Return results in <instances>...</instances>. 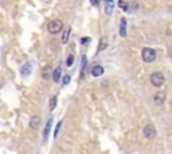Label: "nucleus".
Wrapping results in <instances>:
<instances>
[{
    "mask_svg": "<svg viewBox=\"0 0 172 154\" xmlns=\"http://www.w3.org/2000/svg\"><path fill=\"white\" fill-rule=\"evenodd\" d=\"M62 28H63V23H62L61 20H53L48 23V32L53 34V35H55V34H59L62 31Z\"/></svg>",
    "mask_w": 172,
    "mask_h": 154,
    "instance_id": "nucleus-1",
    "label": "nucleus"
},
{
    "mask_svg": "<svg viewBox=\"0 0 172 154\" xmlns=\"http://www.w3.org/2000/svg\"><path fill=\"white\" fill-rule=\"evenodd\" d=\"M141 56H143V61L147 62V63H151L156 59V51L152 50V48H144L141 51Z\"/></svg>",
    "mask_w": 172,
    "mask_h": 154,
    "instance_id": "nucleus-2",
    "label": "nucleus"
},
{
    "mask_svg": "<svg viewBox=\"0 0 172 154\" xmlns=\"http://www.w3.org/2000/svg\"><path fill=\"white\" fill-rule=\"evenodd\" d=\"M151 83L153 84L155 87H160L163 86V83H164V75H163L161 73H153L151 75Z\"/></svg>",
    "mask_w": 172,
    "mask_h": 154,
    "instance_id": "nucleus-3",
    "label": "nucleus"
},
{
    "mask_svg": "<svg viewBox=\"0 0 172 154\" xmlns=\"http://www.w3.org/2000/svg\"><path fill=\"white\" fill-rule=\"evenodd\" d=\"M144 135H145V138H148V139H153L155 137H156V129H155L152 125H147V126L144 127Z\"/></svg>",
    "mask_w": 172,
    "mask_h": 154,
    "instance_id": "nucleus-4",
    "label": "nucleus"
},
{
    "mask_svg": "<svg viewBox=\"0 0 172 154\" xmlns=\"http://www.w3.org/2000/svg\"><path fill=\"white\" fill-rule=\"evenodd\" d=\"M102 74H104V68L101 66H94L91 68V75L93 76H101Z\"/></svg>",
    "mask_w": 172,
    "mask_h": 154,
    "instance_id": "nucleus-5",
    "label": "nucleus"
},
{
    "mask_svg": "<svg viewBox=\"0 0 172 154\" xmlns=\"http://www.w3.org/2000/svg\"><path fill=\"white\" fill-rule=\"evenodd\" d=\"M164 99H165L164 93H157L156 95H155L153 101H155V103H156V105H163V102H164Z\"/></svg>",
    "mask_w": 172,
    "mask_h": 154,
    "instance_id": "nucleus-6",
    "label": "nucleus"
},
{
    "mask_svg": "<svg viewBox=\"0 0 172 154\" xmlns=\"http://www.w3.org/2000/svg\"><path fill=\"white\" fill-rule=\"evenodd\" d=\"M120 35L121 36L127 35V20L125 19H121V23H120Z\"/></svg>",
    "mask_w": 172,
    "mask_h": 154,
    "instance_id": "nucleus-7",
    "label": "nucleus"
},
{
    "mask_svg": "<svg viewBox=\"0 0 172 154\" xmlns=\"http://www.w3.org/2000/svg\"><path fill=\"white\" fill-rule=\"evenodd\" d=\"M31 71H32V67H31V64L30 63H26L24 66L22 67V75H30L31 74Z\"/></svg>",
    "mask_w": 172,
    "mask_h": 154,
    "instance_id": "nucleus-8",
    "label": "nucleus"
},
{
    "mask_svg": "<svg viewBox=\"0 0 172 154\" xmlns=\"http://www.w3.org/2000/svg\"><path fill=\"white\" fill-rule=\"evenodd\" d=\"M70 32H71V28L70 27H66L65 30H63V35H62V43H67Z\"/></svg>",
    "mask_w": 172,
    "mask_h": 154,
    "instance_id": "nucleus-9",
    "label": "nucleus"
},
{
    "mask_svg": "<svg viewBox=\"0 0 172 154\" xmlns=\"http://www.w3.org/2000/svg\"><path fill=\"white\" fill-rule=\"evenodd\" d=\"M61 74H62V68L61 67H57L54 70V74H53V79L54 82H59V78H61Z\"/></svg>",
    "mask_w": 172,
    "mask_h": 154,
    "instance_id": "nucleus-10",
    "label": "nucleus"
},
{
    "mask_svg": "<svg viewBox=\"0 0 172 154\" xmlns=\"http://www.w3.org/2000/svg\"><path fill=\"white\" fill-rule=\"evenodd\" d=\"M39 123H41V118L39 117H32L31 118V127L32 129H38V126H39Z\"/></svg>",
    "mask_w": 172,
    "mask_h": 154,
    "instance_id": "nucleus-11",
    "label": "nucleus"
},
{
    "mask_svg": "<svg viewBox=\"0 0 172 154\" xmlns=\"http://www.w3.org/2000/svg\"><path fill=\"white\" fill-rule=\"evenodd\" d=\"M113 1H110V0H108L106 1V8H105V12H106V15H112V12H113Z\"/></svg>",
    "mask_w": 172,
    "mask_h": 154,
    "instance_id": "nucleus-12",
    "label": "nucleus"
},
{
    "mask_svg": "<svg viewBox=\"0 0 172 154\" xmlns=\"http://www.w3.org/2000/svg\"><path fill=\"white\" fill-rule=\"evenodd\" d=\"M51 123H53V118L48 119V122L46 123V129H45V134H43V137H45V139H47V135H48V132H50L51 129Z\"/></svg>",
    "mask_w": 172,
    "mask_h": 154,
    "instance_id": "nucleus-13",
    "label": "nucleus"
},
{
    "mask_svg": "<svg viewBox=\"0 0 172 154\" xmlns=\"http://www.w3.org/2000/svg\"><path fill=\"white\" fill-rule=\"evenodd\" d=\"M137 7H139V5H137V3H133V1H132V3H128L127 11H128V12H131V11H134V10H136Z\"/></svg>",
    "mask_w": 172,
    "mask_h": 154,
    "instance_id": "nucleus-14",
    "label": "nucleus"
},
{
    "mask_svg": "<svg viewBox=\"0 0 172 154\" xmlns=\"http://www.w3.org/2000/svg\"><path fill=\"white\" fill-rule=\"evenodd\" d=\"M106 42H108V39H106V38H105V36H104V38L101 39V42H100V43H101V44H100V47H98V51L104 50V48L106 47Z\"/></svg>",
    "mask_w": 172,
    "mask_h": 154,
    "instance_id": "nucleus-15",
    "label": "nucleus"
},
{
    "mask_svg": "<svg viewBox=\"0 0 172 154\" xmlns=\"http://www.w3.org/2000/svg\"><path fill=\"white\" fill-rule=\"evenodd\" d=\"M55 105H57V96L54 95V96H51V99H50V110L55 109Z\"/></svg>",
    "mask_w": 172,
    "mask_h": 154,
    "instance_id": "nucleus-16",
    "label": "nucleus"
},
{
    "mask_svg": "<svg viewBox=\"0 0 172 154\" xmlns=\"http://www.w3.org/2000/svg\"><path fill=\"white\" fill-rule=\"evenodd\" d=\"M85 67H86V56H84V58H82V71H81V75H84Z\"/></svg>",
    "mask_w": 172,
    "mask_h": 154,
    "instance_id": "nucleus-17",
    "label": "nucleus"
},
{
    "mask_svg": "<svg viewBox=\"0 0 172 154\" xmlns=\"http://www.w3.org/2000/svg\"><path fill=\"white\" fill-rule=\"evenodd\" d=\"M73 63H74V56L73 55H70L67 58V66L70 67V66H73Z\"/></svg>",
    "mask_w": 172,
    "mask_h": 154,
    "instance_id": "nucleus-18",
    "label": "nucleus"
},
{
    "mask_svg": "<svg viewBox=\"0 0 172 154\" xmlns=\"http://www.w3.org/2000/svg\"><path fill=\"white\" fill-rule=\"evenodd\" d=\"M118 5L122 8L124 11H127V7H128V3H125V1H118Z\"/></svg>",
    "mask_w": 172,
    "mask_h": 154,
    "instance_id": "nucleus-19",
    "label": "nucleus"
},
{
    "mask_svg": "<svg viewBox=\"0 0 172 154\" xmlns=\"http://www.w3.org/2000/svg\"><path fill=\"white\" fill-rule=\"evenodd\" d=\"M70 75H65V78H63V84H69L70 83Z\"/></svg>",
    "mask_w": 172,
    "mask_h": 154,
    "instance_id": "nucleus-20",
    "label": "nucleus"
},
{
    "mask_svg": "<svg viewBox=\"0 0 172 154\" xmlns=\"http://www.w3.org/2000/svg\"><path fill=\"white\" fill-rule=\"evenodd\" d=\"M59 127H61V122H59L58 125H57V129H55V133H54V135H58V132H59Z\"/></svg>",
    "mask_w": 172,
    "mask_h": 154,
    "instance_id": "nucleus-21",
    "label": "nucleus"
},
{
    "mask_svg": "<svg viewBox=\"0 0 172 154\" xmlns=\"http://www.w3.org/2000/svg\"><path fill=\"white\" fill-rule=\"evenodd\" d=\"M168 55H170V58H172V46L168 48Z\"/></svg>",
    "mask_w": 172,
    "mask_h": 154,
    "instance_id": "nucleus-22",
    "label": "nucleus"
},
{
    "mask_svg": "<svg viewBox=\"0 0 172 154\" xmlns=\"http://www.w3.org/2000/svg\"><path fill=\"white\" fill-rule=\"evenodd\" d=\"M86 42H89V38H84V39H82V43H84V44H86Z\"/></svg>",
    "mask_w": 172,
    "mask_h": 154,
    "instance_id": "nucleus-23",
    "label": "nucleus"
}]
</instances>
